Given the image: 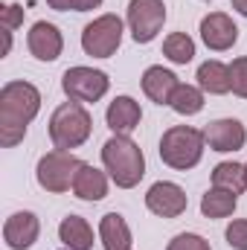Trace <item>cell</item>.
Returning <instances> with one entry per match:
<instances>
[{"mask_svg": "<svg viewBox=\"0 0 247 250\" xmlns=\"http://www.w3.org/2000/svg\"><path fill=\"white\" fill-rule=\"evenodd\" d=\"M227 245L233 250H247V218H236L227 224Z\"/></svg>", "mask_w": 247, "mask_h": 250, "instance_id": "484cf974", "label": "cell"}, {"mask_svg": "<svg viewBox=\"0 0 247 250\" xmlns=\"http://www.w3.org/2000/svg\"><path fill=\"white\" fill-rule=\"evenodd\" d=\"M90 131H93V117L82 102L70 99V102L59 105L50 117V140L56 148H64V151L84 146Z\"/></svg>", "mask_w": 247, "mask_h": 250, "instance_id": "277c9868", "label": "cell"}, {"mask_svg": "<svg viewBox=\"0 0 247 250\" xmlns=\"http://www.w3.org/2000/svg\"><path fill=\"white\" fill-rule=\"evenodd\" d=\"M111 87L108 73L93 70V67H70L62 76V90L73 102H99Z\"/></svg>", "mask_w": 247, "mask_h": 250, "instance_id": "52a82bcc", "label": "cell"}, {"mask_svg": "<svg viewBox=\"0 0 247 250\" xmlns=\"http://www.w3.org/2000/svg\"><path fill=\"white\" fill-rule=\"evenodd\" d=\"M73 195L82 198V201H90V204L102 201L108 195V175L102 169H96V166L82 160V166H79V172L73 178Z\"/></svg>", "mask_w": 247, "mask_h": 250, "instance_id": "9a60e30c", "label": "cell"}, {"mask_svg": "<svg viewBox=\"0 0 247 250\" xmlns=\"http://www.w3.org/2000/svg\"><path fill=\"white\" fill-rule=\"evenodd\" d=\"M198 87L204 93H212V96H224L233 90V82H230V64L218 62V59H209L198 67Z\"/></svg>", "mask_w": 247, "mask_h": 250, "instance_id": "e0dca14e", "label": "cell"}, {"mask_svg": "<svg viewBox=\"0 0 247 250\" xmlns=\"http://www.w3.org/2000/svg\"><path fill=\"white\" fill-rule=\"evenodd\" d=\"M204 131L192 128V125H172L169 131H163L160 137V160L169 169L178 172H189L201 163L204 157Z\"/></svg>", "mask_w": 247, "mask_h": 250, "instance_id": "3957f363", "label": "cell"}, {"mask_svg": "<svg viewBox=\"0 0 247 250\" xmlns=\"http://www.w3.org/2000/svg\"><path fill=\"white\" fill-rule=\"evenodd\" d=\"M38 233H41V221L29 209L12 212L6 218V224H3V242L12 250H29L38 242Z\"/></svg>", "mask_w": 247, "mask_h": 250, "instance_id": "7c38bea8", "label": "cell"}, {"mask_svg": "<svg viewBox=\"0 0 247 250\" xmlns=\"http://www.w3.org/2000/svg\"><path fill=\"white\" fill-rule=\"evenodd\" d=\"M59 239L70 250H90L93 248V227L82 215H67L59 224Z\"/></svg>", "mask_w": 247, "mask_h": 250, "instance_id": "d6986e66", "label": "cell"}, {"mask_svg": "<svg viewBox=\"0 0 247 250\" xmlns=\"http://www.w3.org/2000/svg\"><path fill=\"white\" fill-rule=\"evenodd\" d=\"M169 108H172L175 114H181V117H195V114H201V108H204V90L195 87V84H184V82H181L178 90L172 93Z\"/></svg>", "mask_w": 247, "mask_h": 250, "instance_id": "7402d4cb", "label": "cell"}, {"mask_svg": "<svg viewBox=\"0 0 247 250\" xmlns=\"http://www.w3.org/2000/svg\"><path fill=\"white\" fill-rule=\"evenodd\" d=\"M178 76L172 73V70H166V67H160V64H154V67H148L145 73H143V93L154 102V105H169L172 102V93L178 90Z\"/></svg>", "mask_w": 247, "mask_h": 250, "instance_id": "5bb4252c", "label": "cell"}, {"mask_svg": "<svg viewBox=\"0 0 247 250\" xmlns=\"http://www.w3.org/2000/svg\"><path fill=\"white\" fill-rule=\"evenodd\" d=\"M102 0H70V9L73 12H90V9H99Z\"/></svg>", "mask_w": 247, "mask_h": 250, "instance_id": "83f0119b", "label": "cell"}, {"mask_svg": "<svg viewBox=\"0 0 247 250\" xmlns=\"http://www.w3.org/2000/svg\"><path fill=\"white\" fill-rule=\"evenodd\" d=\"M21 23H23V6L21 3H6L0 9V26H3V32H15Z\"/></svg>", "mask_w": 247, "mask_h": 250, "instance_id": "4316f807", "label": "cell"}, {"mask_svg": "<svg viewBox=\"0 0 247 250\" xmlns=\"http://www.w3.org/2000/svg\"><path fill=\"white\" fill-rule=\"evenodd\" d=\"M145 207H148V212H154L157 218H178V215L186 212L189 198H186V192L178 187V184H172V181H157V184H151L148 192H145Z\"/></svg>", "mask_w": 247, "mask_h": 250, "instance_id": "9c48e42d", "label": "cell"}, {"mask_svg": "<svg viewBox=\"0 0 247 250\" xmlns=\"http://www.w3.org/2000/svg\"><path fill=\"white\" fill-rule=\"evenodd\" d=\"M50 3V9H56V12H70V0H47Z\"/></svg>", "mask_w": 247, "mask_h": 250, "instance_id": "f1b7e54d", "label": "cell"}, {"mask_svg": "<svg viewBox=\"0 0 247 250\" xmlns=\"http://www.w3.org/2000/svg\"><path fill=\"white\" fill-rule=\"evenodd\" d=\"M102 166H105L108 178L120 189H134L143 181V175H145L143 148L128 134H114L102 146Z\"/></svg>", "mask_w": 247, "mask_h": 250, "instance_id": "7a4b0ae2", "label": "cell"}, {"mask_svg": "<svg viewBox=\"0 0 247 250\" xmlns=\"http://www.w3.org/2000/svg\"><path fill=\"white\" fill-rule=\"evenodd\" d=\"M201 41L212 50V53H224L239 41V26L233 23L230 15L224 12H209L201 21Z\"/></svg>", "mask_w": 247, "mask_h": 250, "instance_id": "8fae6325", "label": "cell"}, {"mask_svg": "<svg viewBox=\"0 0 247 250\" xmlns=\"http://www.w3.org/2000/svg\"><path fill=\"white\" fill-rule=\"evenodd\" d=\"M166 250H212L209 248V242L204 239V236H198V233H181V236H175Z\"/></svg>", "mask_w": 247, "mask_h": 250, "instance_id": "d4e9b609", "label": "cell"}, {"mask_svg": "<svg viewBox=\"0 0 247 250\" xmlns=\"http://www.w3.org/2000/svg\"><path fill=\"white\" fill-rule=\"evenodd\" d=\"M79 166H82V160L73 157V154L64 151V148L47 151V154L38 160V166H35L38 187L47 189V192H53V195H62L67 189H73V178H76Z\"/></svg>", "mask_w": 247, "mask_h": 250, "instance_id": "5b68a950", "label": "cell"}, {"mask_svg": "<svg viewBox=\"0 0 247 250\" xmlns=\"http://www.w3.org/2000/svg\"><path fill=\"white\" fill-rule=\"evenodd\" d=\"M123 44V21L117 15H99L82 32V50L93 59H111Z\"/></svg>", "mask_w": 247, "mask_h": 250, "instance_id": "8992f818", "label": "cell"}, {"mask_svg": "<svg viewBox=\"0 0 247 250\" xmlns=\"http://www.w3.org/2000/svg\"><path fill=\"white\" fill-rule=\"evenodd\" d=\"M99 239L105 250H131V227L120 212H108L99 221Z\"/></svg>", "mask_w": 247, "mask_h": 250, "instance_id": "ac0fdd59", "label": "cell"}, {"mask_svg": "<svg viewBox=\"0 0 247 250\" xmlns=\"http://www.w3.org/2000/svg\"><path fill=\"white\" fill-rule=\"evenodd\" d=\"M230 3H233V9H236L239 15H245L247 18V0H230Z\"/></svg>", "mask_w": 247, "mask_h": 250, "instance_id": "f546056e", "label": "cell"}, {"mask_svg": "<svg viewBox=\"0 0 247 250\" xmlns=\"http://www.w3.org/2000/svg\"><path fill=\"white\" fill-rule=\"evenodd\" d=\"M245 169H247V163H245Z\"/></svg>", "mask_w": 247, "mask_h": 250, "instance_id": "4dcf8cb0", "label": "cell"}, {"mask_svg": "<svg viewBox=\"0 0 247 250\" xmlns=\"http://www.w3.org/2000/svg\"><path fill=\"white\" fill-rule=\"evenodd\" d=\"M204 140L212 151H221V154L239 151L247 143V128L242 125V120H233V117L215 120V123H209L204 128Z\"/></svg>", "mask_w": 247, "mask_h": 250, "instance_id": "30bf717a", "label": "cell"}, {"mask_svg": "<svg viewBox=\"0 0 247 250\" xmlns=\"http://www.w3.org/2000/svg\"><path fill=\"white\" fill-rule=\"evenodd\" d=\"M163 56L172 64H189L195 59V41L186 32H172L163 41Z\"/></svg>", "mask_w": 247, "mask_h": 250, "instance_id": "603a6c76", "label": "cell"}, {"mask_svg": "<svg viewBox=\"0 0 247 250\" xmlns=\"http://www.w3.org/2000/svg\"><path fill=\"white\" fill-rule=\"evenodd\" d=\"M212 187L227 189L233 195H242L247 189V169L236 160H224L212 169Z\"/></svg>", "mask_w": 247, "mask_h": 250, "instance_id": "ffe728a7", "label": "cell"}, {"mask_svg": "<svg viewBox=\"0 0 247 250\" xmlns=\"http://www.w3.org/2000/svg\"><path fill=\"white\" fill-rule=\"evenodd\" d=\"M26 47L38 62H56L64 50V38L56 23L38 21V23H32L29 35H26Z\"/></svg>", "mask_w": 247, "mask_h": 250, "instance_id": "4fadbf2b", "label": "cell"}, {"mask_svg": "<svg viewBox=\"0 0 247 250\" xmlns=\"http://www.w3.org/2000/svg\"><path fill=\"white\" fill-rule=\"evenodd\" d=\"M41 111V90L23 79L0 87V146L12 148L26 137L29 123Z\"/></svg>", "mask_w": 247, "mask_h": 250, "instance_id": "6da1fadb", "label": "cell"}, {"mask_svg": "<svg viewBox=\"0 0 247 250\" xmlns=\"http://www.w3.org/2000/svg\"><path fill=\"white\" fill-rule=\"evenodd\" d=\"M230 82H233V93L247 99V56H239L230 64Z\"/></svg>", "mask_w": 247, "mask_h": 250, "instance_id": "cb8c5ba5", "label": "cell"}, {"mask_svg": "<svg viewBox=\"0 0 247 250\" xmlns=\"http://www.w3.org/2000/svg\"><path fill=\"white\" fill-rule=\"evenodd\" d=\"M166 23V3L163 0H131L128 3V29L137 44H148Z\"/></svg>", "mask_w": 247, "mask_h": 250, "instance_id": "ba28073f", "label": "cell"}, {"mask_svg": "<svg viewBox=\"0 0 247 250\" xmlns=\"http://www.w3.org/2000/svg\"><path fill=\"white\" fill-rule=\"evenodd\" d=\"M143 120V111H140V102H134L131 96H117L108 111H105V123L114 134H131Z\"/></svg>", "mask_w": 247, "mask_h": 250, "instance_id": "2e32d148", "label": "cell"}, {"mask_svg": "<svg viewBox=\"0 0 247 250\" xmlns=\"http://www.w3.org/2000/svg\"><path fill=\"white\" fill-rule=\"evenodd\" d=\"M236 204H239V198L233 192L212 187V189H206L204 198H201V212L206 218H227V215L236 212Z\"/></svg>", "mask_w": 247, "mask_h": 250, "instance_id": "44dd1931", "label": "cell"}]
</instances>
